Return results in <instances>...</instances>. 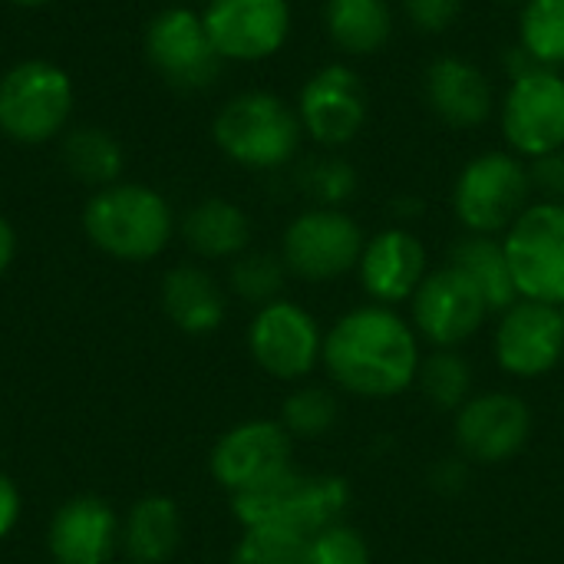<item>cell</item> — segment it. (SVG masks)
Returning a JSON list of instances; mask_svg holds the SVG:
<instances>
[{
	"label": "cell",
	"mask_w": 564,
	"mask_h": 564,
	"mask_svg": "<svg viewBox=\"0 0 564 564\" xmlns=\"http://www.w3.org/2000/svg\"><path fill=\"white\" fill-rule=\"evenodd\" d=\"M423 354L406 311L360 301L324 327L321 373L340 397L387 403L413 390Z\"/></svg>",
	"instance_id": "obj_1"
},
{
	"label": "cell",
	"mask_w": 564,
	"mask_h": 564,
	"mask_svg": "<svg viewBox=\"0 0 564 564\" xmlns=\"http://www.w3.org/2000/svg\"><path fill=\"white\" fill-rule=\"evenodd\" d=\"M218 152L248 172H281L304 152V129L294 102L271 89H241L221 102L212 122Z\"/></svg>",
	"instance_id": "obj_2"
},
{
	"label": "cell",
	"mask_w": 564,
	"mask_h": 564,
	"mask_svg": "<svg viewBox=\"0 0 564 564\" xmlns=\"http://www.w3.org/2000/svg\"><path fill=\"white\" fill-rule=\"evenodd\" d=\"M83 231L96 251L116 261L145 264L175 238V212L169 198L139 182H116L83 208Z\"/></svg>",
	"instance_id": "obj_3"
},
{
	"label": "cell",
	"mask_w": 564,
	"mask_h": 564,
	"mask_svg": "<svg viewBox=\"0 0 564 564\" xmlns=\"http://www.w3.org/2000/svg\"><path fill=\"white\" fill-rule=\"evenodd\" d=\"M228 502L241 529H281L311 539L314 532L347 519L354 489L337 473H307L294 466L284 476Z\"/></svg>",
	"instance_id": "obj_4"
},
{
	"label": "cell",
	"mask_w": 564,
	"mask_h": 564,
	"mask_svg": "<svg viewBox=\"0 0 564 564\" xmlns=\"http://www.w3.org/2000/svg\"><path fill=\"white\" fill-rule=\"evenodd\" d=\"M535 202L529 162L516 152L482 149L466 159L449 188V212L463 235L502 238L512 221Z\"/></svg>",
	"instance_id": "obj_5"
},
{
	"label": "cell",
	"mask_w": 564,
	"mask_h": 564,
	"mask_svg": "<svg viewBox=\"0 0 564 564\" xmlns=\"http://www.w3.org/2000/svg\"><path fill=\"white\" fill-rule=\"evenodd\" d=\"M367 231L350 208L304 205L281 231L278 254L288 274L301 284H337L357 271Z\"/></svg>",
	"instance_id": "obj_6"
},
{
	"label": "cell",
	"mask_w": 564,
	"mask_h": 564,
	"mask_svg": "<svg viewBox=\"0 0 564 564\" xmlns=\"http://www.w3.org/2000/svg\"><path fill=\"white\" fill-rule=\"evenodd\" d=\"M245 347L251 364L284 387H297L321 373L324 354V324L311 307L294 297H278L258 311H251Z\"/></svg>",
	"instance_id": "obj_7"
},
{
	"label": "cell",
	"mask_w": 564,
	"mask_h": 564,
	"mask_svg": "<svg viewBox=\"0 0 564 564\" xmlns=\"http://www.w3.org/2000/svg\"><path fill=\"white\" fill-rule=\"evenodd\" d=\"M294 109L307 142L321 152H344L370 122V89L350 59H330L301 83Z\"/></svg>",
	"instance_id": "obj_8"
},
{
	"label": "cell",
	"mask_w": 564,
	"mask_h": 564,
	"mask_svg": "<svg viewBox=\"0 0 564 564\" xmlns=\"http://www.w3.org/2000/svg\"><path fill=\"white\" fill-rule=\"evenodd\" d=\"M496 122L502 145L525 162L564 149V69L532 66L506 79Z\"/></svg>",
	"instance_id": "obj_9"
},
{
	"label": "cell",
	"mask_w": 564,
	"mask_h": 564,
	"mask_svg": "<svg viewBox=\"0 0 564 564\" xmlns=\"http://www.w3.org/2000/svg\"><path fill=\"white\" fill-rule=\"evenodd\" d=\"M535 433V413L529 400L509 387L476 390L453 413V446L476 469L506 466L529 446Z\"/></svg>",
	"instance_id": "obj_10"
},
{
	"label": "cell",
	"mask_w": 564,
	"mask_h": 564,
	"mask_svg": "<svg viewBox=\"0 0 564 564\" xmlns=\"http://www.w3.org/2000/svg\"><path fill=\"white\" fill-rule=\"evenodd\" d=\"M406 317L426 350H463L489 327L492 311L479 288L456 264L443 261L433 264L410 297Z\"/></svg>",
	"instance_id": "obj_11"
},
{
	"label": "cell",
	"mask_w": 564,
	"mask_h": 564,
	"mask_svg": "<svg viewBox=\"0 0 564 564\" xmlns=\"http://www.w3.org/2000/svg\"><path fill=\"white\" fill-rule=\"evenodd\" d=\"M73 112V79L50 59H23L0 76V132L23 145L53 139Z\"/></svg>",
	"instance_id": "obj_12"
},
{
	"label": "cell",
	"mask_w": 564,
	"mask_h": 564,
	"mask_svg": "<svg viewBox=\"0 0 564 564\" xmlns=\"http://www.w3.org/2000/svg\"><path fill=\"white\" fill-rule=\"evenodd\" d=\"M519 297L564 304V202L535 198L502 235Z\"/></svg>",
	"instance_id": "obj_13"
},
{
	"label": "cell",
	"mask_w": 564,
	"mask_h": 564,
	"mask_svg": "<svg viewBox=\"0 0 564 564\" xmlns=\"http://www.w3.org/2000/svg\"><path fill=\"white\" fill-rule=\"evenodd\" d=\"M492 360L502 377L532 383L564 364V324L555 304L519 297L492 317Z\"/></svg>",
	"instance_id": "obj_14"
},
{
	"label": "cell",
	"mask_w": 564,
	"mask_h": 564,
	"mask_svg": "<svg viewBox=\"0 0 564 564\" xmlns=\"http://www.w3.org/2000/svg\"><path fill=\"white\" fill-rule=\"evenodd\" d=\"M294 449L297 443L278 416H251L215 440L208 453V476L228 499H235L294 469Z\"/></svg>",
	"instance_id": "obj_15"
},
{
	"label": "cell",
	"mask_w": 564,
	"mask_h": 564,
	"mask_svg": "<svg viewBox=\"0 0 564 564\" xmlns=\"http://www.w3.org/2000/svg\"><path fill=\"white\" fill-rule=\"evenodd\" d=\"M145 56L169 86L185 93L208 89L225 66L205 30L202 13H195L192 7H165L149 20Z\"/></svg>",
	"instance_id": "obj_16"
},
{
	"label": "cell",
	"mask_w": 564,
	"mask_h": 564,
	"mask_svg": "<svg viewBox=\"0 0 564 564\" xmlns=\"http://www.w3.org/2000/svg\"><path fill=\"white\" fill-rule=\"evenodd\" d=\"M202 20L225 63L274 59L294 30L291 0H205Z\"/></svg>",
	"instance_id": "obj_17"
},
{
	"label": "cell",
	"mask_w": 564,
	"mask_h": 564,
	"mask_svg": "<svg viewBox=\"0 0 564 564\" xmlns=\"http://www.w3.org/2000/svg\"><path fill=\"white\" fill-rule=\"evenodd\" d=\"M430 271L433 261L426 241L413 231V225L390 221L367 235L354 278L367 301L403 311Z\"/></svg>",
	"instance_id": "obj_18"
},
{
	"label": "cell",
	"mask_w": 564,
	"mask_h": 564,
	"mask_svg": "<svg viewBox=\"0 0 564 564\" xmlns=\"http://www.w3.org/2000/svg\"><path fill=\"white\" fill-rule=\"evenodd\" d=\"M420 96L436 122L453 132H476L496 119L499 93L492 76L469 56L440 53L423 66Z\"/></svg>",
	"instance_id": "obj_19"
},
{
	"label": "cell",
	"mask_w": 564,
	"mask_h": 564,
	"mask_svg": "<svg viewBox=\"0 0 564 564\" xmlns=\"http://www.w3.org/2000/svg\"><path fill=\"white\" fill-rule=\"evenodd\" d=\"M122 516L99 496H73L46 522L50 564H116Z\"/></svg>",
	"instance_id": "obj_20"
},
{
	"label": "cell",
	"mask_w": 564,
	"mask_h": 564,
	"mask_svg": "<svg viewBox=\"0 0 564 564\" xmlns=\"http://www.w3.org/2000/svg\"><path fill=\"white\" fill-rule=\"evenodd\" d=\"M159 304L169 324L185 337H212L228 321L231 294L205 264L185 261L162 274Z\"/></svg>",
	"instance_id": "obj_21"
},
{
	"label": "cell",
	"mask_w": 564,
	"mask_h": 564,
	"mask_svg": "<svg viewBox=\"0 0 564 564\" xmlns=\"http://www.w3.org/2000/svg\"><path fill=\"white\" fill-rule=\"evenodd\" d=\"M185 539V519L175 499L142 496L119 522V555L126 564H169Z\"/></svg>",
	"instance_id": "obj_22"
},
{
	"label": "cell",
	"mask_w": 564,
	"mask_h": 564,
	"mask_svg": "<svg viewBox=\"0 0 564 564\" xmlns=\"http://www.w3.org/2000/svg\"><path fill=\"white\" fill-rule=\"evenodd\" d=\"M321 26L340 59H370L390 46L397 10L390 0H324Z\"/></svg>",
	"instance_id": "obj_23"
},
{
	"label": "cell",
	"mask_w": 564,
	"mask_h": 564,
	"mask_svg": "<svg viewBox=\"0 0 564 564\" xmlns=\"http://www.w3.org/2000/svg\"><path fill=\"white\" fill-rule=\"evenodd\" d=\"M254 228L251 215L221 195H208L195 202L182 218V241L198 261H225L231 264L238 254L251 248Z\"/></svg>",
	"instance_id": "obj_24"
},
{
	"label": "cell",
	"mask_w": 564,
	"mask_h": 564,
	"mask_svg": "<svg viewBox=\"0 0 564 564\" xmlns=\"http://www.w3.org/2000/svg\"><path fill=\"white\" fill-rule=\"evenodd\" d=\"M449 264H456L486 297L492 317L499 311H506L512 301H519L516 281H512V268L502 248V238H489V235H459L449 245L446 254Z\"/></svg>",
	"instance_id": "obj_25"
},
{
	"label": "cell",
	"mask_w": 564,
	"mask_h": 564,
	"mask_svg": "<svg viewBox=\"0 0 564 564\" xmlns=\"http://www.w3.org/2000/svg\"><path fill=\"white\" fill-rule=\"evenodd\" d=\"M340 400L344 397L327 380L324 383L304 380L297 387H288L278 410V423L288 430L294 443H321L340 426V413H344Z\"/></svg>",
	"instance_id": "obj_26"
},
{
	"label": "cell",
	"mask_w": 564,
	"mask_h": 564,
	"mask_svg": "<svg viewBox=\"0 0 564 564\" xmlns=\"http://www.w3.org/2000/svg\"><path fill=\"white\" fill-rule=\"evenodd\" d=\"M63 165L66 172L89 185V188H106L122 182L126 155L122 145L99 126H76L63 139Z\"/></svg>",
	"instance_id": "obj_27"
},
{
	"label": "cell",
	"mask_w": 564,
	"mask_h": 564,
	"mask_svg": "<svg viewBox=\"0 0 564 564\" xmlns=\"http://www.w3.org/2000/svg\"><path fill=\"white\" fill-rule=\"evenodd\" d=\"M413 390L436 413H456L476 393V370L463 350H426Z\"/></svg>",
	"instance_id": "obj_28"
},
{
	"label": "cell",
	"mask_w": 564,
	"mask_h": 564,
	"mask_svg": "<svg viewBox=\"0 0 564 564\" xmlns=\"http://www.w3.org/2000/svg\"><path fill=\"white\" fill-rule=\"evenodd\" d=\"M294 185L307 205L347 208L360 192V169L344 152H317L301 159L294 169Z\"/></svg>",
	"instance_id": "obj_29"
},
{
	"label": "cell",
	"mask_w": 564,
	"mask_h": 564,
	"mask_svg": "<svg viewBox=\"0 0 564 564\" xmlns=\"http://www.w3.org/2000/svg\"><path fill=\"white\" fill-rule=\"evenodd\" d=\"M516 43L535 66L564 69V0H522Z\"/></svg>",
	"instance_id": "obj_30"
},
{
	"label": "cell",
	"mask_w": 564,
	"mask_h": 564,
	"mask_svg": "<svg viewBox=\"0 0 564 564\" xmlns=\"http://www.w3.org/2000/svg\"><path fill=\"white\" fill-rule=\"evenodd\" d=\"M288 268L281 261L278 251H261V248H248L245 254H238L231 264H228V274H225V288L235 301L248 304L251 311L284 297L288 291Z\"/></svg>",
	"instance_id": "obj_31"
},
{
	"label": "cell",
	"mask_w": 564,
	"mask_h": 564,
	"mask_svg": "<svg viewBox=\"0 0 564 564\" xmlns=\"http://www.w3.org/2000/svg\"><path fill=\"white\" fill-rule=\"evenodd\" d=\"M228 564H307V539L281 529H241Z\"/></svg>",
	"instance_id": "obj_32"
},
{
	"label": "cell",
	"mask_w": 564,
	"mask_h": 564,
	"mask_svg": "<svg viewBox=\"0 0 564 564\" xmlns=\"http://www.w3.org/2000/svg\"><path fill=\"white\" fill-rule=\"evenodd\" d=\"M307 564H373V552L367 535L344 519L307 539Z\"/></svg>",
	"instance_id": "obj_33"
},
{
	"label": "cell",
	"mask_w": 564,
	"mask_h": 564,
	"mask_svg": "<svg viewBox=\"0 0 564 564\" xmlns=\"http://www.w3.org/2000/svg\"><path fill=\"white\" fill-rule=\"evenodd\" d=\"M466 0H400V13L423 36H443L463 17Z\"/></svg>",
	"instance_id": "obj_34"
},
{
	"label": "cell",
	"mask_w": 564,
	"mask_h": 564,
	"mask_svg": "<svg viewBox=\"0 0 564 564\" xmlns=\"http://www.w3.org/2000/svg\"><path fill=\"white\" fill-rule=\"evenodd\" d=\"M529 178H532L535 198L564 202V149L532 159V162H529Z\"/></svg>",
	"instance_id": "obj_35"
},
{
	"label": "cell",
	"mask_w": 564,
	"mask_h": 564,
	"mask_svg": "<svg viewBox=\"0 0 564 564\" xmlns=\"http://www.w3.org/2000/svg\"><path fill=\"white\" fill-rule=\"evenodd\" d=\"M469 479H473V466L459 453L436 459L433 469H430V489L440 492V496H449V499L453 496H463L466 486H469Z\"/></svg>",
	"instance_id": "obj_36"
},
{
	"label": "cell",
	"mask_w": 564,
	"mask_h": 564,
	"mask_svg": "<svg viewBox=\"0 0 564 564\" xmlns=\"http://www.w3.org/2000/svg\"><path fill=\"white\" fill-rule=\"evenodd\" d=\"M20 519H23V492L7 473H0V542L17 532Z\"/></svg>",
	"instance_id": "obj_37"
},
{
	"label": "cell",
	"mask_w": 564,
	"mask_h": 564,
	"mask_svg": "<svg viewBox=\"0 0 564 564\" xmlns=\"http://www.w3.org/2000/svg\"><path fill=\"white\" fill-rule=\"evenodd\" d=\"M13 258H17V231L7 218H0V278L7 274Z\"/></svg>",
	"instance_id": "obj_38"
},
{
	"label": "cell",
	"mask_w": 564,
	"mask_h": 564,
	"mask_svg": "<svg viewBox=\"0 0 564 564\" xmlns=\"http://www.w3.org/2000/svg\"><path fill=\"white\" fill-rule=\"evenodd\" d=\"M10 3H17V7H46L53 0H10Z\"/></svg>",
	"instance_id": "obj_39"
},
{
	"label": "cell",
	"mask_w": 564,
	"mask_h": 564,
	"mask_svg": "<svg viewBox=\"0 0 564 564\" xmlns=\"http://www.w3.org/2000/svg\"><path fill=\"white\" fill-rule=\"evenodd\" d=\"M558 311H562V324H564V304H562V307H558Z\"/></svg>",
	"instance_id": "obj_40"
}]
</instances>
